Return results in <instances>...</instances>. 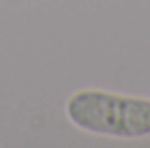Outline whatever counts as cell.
Segmentation results:
<instances>
[{
    "instance_id": "6da1fadb",
    "label": "cell",
    "mask_w": 150,
    "mask_h": 148,
    "mask_svg": "<svg viewBox=\"0 0 150 148\" xmlns=\"http://www.w3.org/2000/svg\"><path fill=\"white\" fill-rule=\"evenodd\" d=\"M65 118L83 133L111 140H144L150 135V96L83 87L68 96Z\"/></svg>"
}]
</instances>
